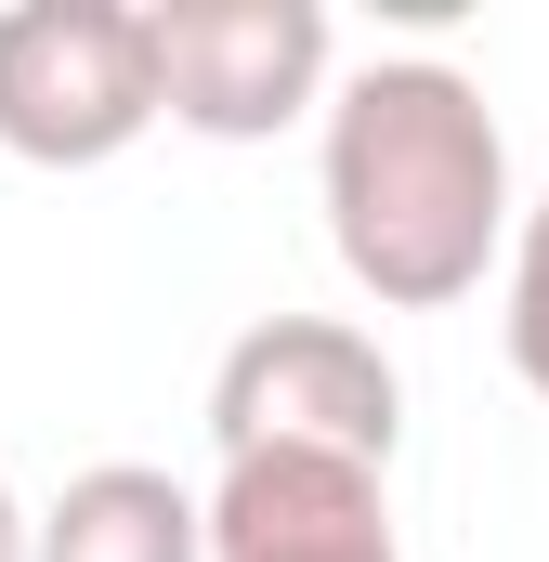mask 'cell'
I'll use <instances>...</instances> for the list:
<instances>
[{"mask_svg":"<svg viewBox=\"0 0 549 562\" xmlns=\"http://www.w3.org/2000/svg\"><path fill=\"white\" fill-rule=\"evenodd\" d=\"M327 249L380 314H445L511 249V132L445 53H380L327 92Z\"/></svg>","mask_w":549,"mask_h":562,"instance_id":"cell-1","label":"cell"},{"mask_svg":"<svg viewBox=\"0 0 549 562\" xmlns=\"http://www.w3.org/2000/svg\"><path fill=\"white\" fill-rule=\"evenodd\" d=\"M197 537L210 562H406L393 550V497H380V471H354V458H223V484L197 497Z\"/></svg>","mask_w":549,"mask_h":562,"instance_id":"cell-5","label":"cell"},{"mask_svg":"<svg viewBox=\"0 0 549 562\" xmlns=\"http://www.w3.org/2000/svg\"><path fill=\"white\" fill-rule=\"evenodd\" d=\"M26 562H210V537H197V497L170 471L105 458L53 510H26Z\"/></svg>","mask_w":549,"mask_h":562,"instance_id":"cell-6","label":"cell"},{"mask_svg":"<svg viewBox=\"0 0 549 562\" xmlns=\"http://www.w3.org/2000/svg\"><path fill=\"white\" fill-rule=\"evenodd\" d=\"M511 367H524V393L549 406V196L537 210H511Z\"/></svg>","mask_w":549,"mask_h":562,"instance_id":"cell-7","label":"cell"},{"mask_svg":"<svg viewBox=\"0 0 549 562\" xmlns=\"http://www.w3.org/2000/svg\"><path fill=\"white\" fill-rule=\"evenodd\" d=\"M157 119L210 144H274L327 105V13L314 0H144Z\"/></svg>","mask_w":549,"mask_h":562,"instance_id":"cell-4","label":"cell"},{"mask_svg":"<svg viewBox=\"0 0 549 562\" xmlns=\"http://www.w3.org/2000/svg\"><path fill=\"white\" fill-rule=\"evenodd\" d=\"M210 445L223 458H354V471H393L406 445V380L367 327L340 314H262L223 367H210Z\"/></svg>","mask_w":549,"mask_h":562,"instance_id":"cell-2","label":"cell"},{"mask_svg":"<svg viewBox=\"0 0 549 562\" xmlns=\"http://www.w3.org/2000/svg\"><path fill=\"white\" fill-rule=\"evenodd\" d=\"M157 132L144 0H13L0 13V157L105 170Z\"/></svg>","mask_w":549,"mask_h":562,"instance_id":"cell-3","label":"cell"},{"mask_svg":"<svg viewBox=\"0 0 549 562\" xmlns=\"http://www.w3.org/2000/svg\"><path fill=\"white\" fill-rule=\"evenodd\" d=\"M0 562H26V510H13V484H0Z\"/></svg>","mask_w":549,"mask_h":562,"instance_id":"cell-8","label":"cell"}]
</instances>
